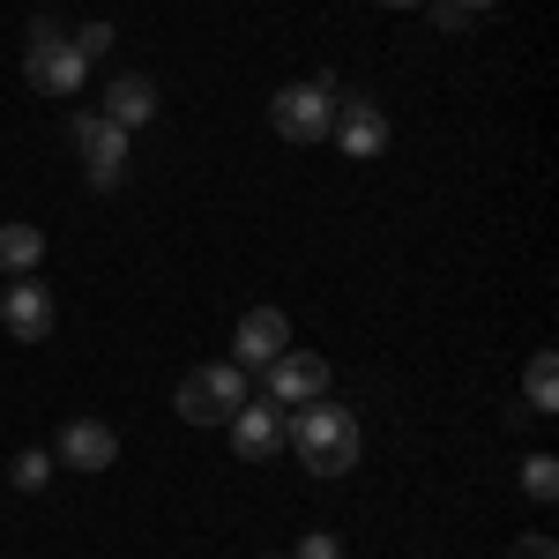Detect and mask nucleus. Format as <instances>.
I'll return each mask as SVG.
<instances>
[{"instance_id":"obj_3","label":"nucleus","mask_w":559,"mask_h":559,"mask_svg":"<svg viewBox=\"0 0 559 559\" xmlns=\"http://www.w3.org/2000/svg\"><path fill=\"white\" fill-rule=\"evenodd\" d=\"M269 128L284 134V142H299V150L329 142V128H336V83H329V75H313V83H284V90H276V105H269Z\"/></svg>"},{"instance_id":"obj_22","label":"nucleus","mask_w":559,"mask_h":559,"mask_svg":"<svg viewBox=\"0 0 559 559\" xmlns=\"http://www.w3.org/2000/svg\"><path fill=\"white\" fill-rule=\"evenodd\" d=\"M373 8H426V0H373Z\"/></svg>"},{"instance_id":"obj_17","label":"nucleus","mask_w":559,"mask_h":559,"mask_svg":"<svg viewBox=\"0 0 559 559\" xmlns=\"http://www.w3.org/2000/svg\"><path fill=\"white\" fill-rule=\"evenodd\" d=\"M292 559H344V537L313 530V537H299V552H292Z\"/></svg>"},{"instance_id":"obj_21","label":"nucleus","mask_w":559,"mask_h":559,"mask_svg":"<svg viewBox=\"0 0 559 559\" xmlns=\"http://www.w3.org/2000/svg\"><path fill=\"white\" fill-rule=\"evenodd\" d=\"M448 8H463V15H477V8H492V0H448Z\"/></svg>"},{"instance_id":"obj_6","label":"nucleus","mask_w":559,"mask_h":559,"mask_svg":"<svg viewBox=\"0 0 559 559\" xmlns=\"http://www.w3.org/2000/svg\"><path fill=\"white\" fill-rule=\"evenodd\" d=\"M75 150L90 165V187H120L128 179V128H112L105 112H75Z\"/></svg>"},{"instance_id":"obj_15","label":"nucleus","mask_w":559,"mask_h":559,"mask_svg":"<svg viewBox=\"0 0 559 559\" xmlns=\"http://www.w3.org/2000/svg\"><path fill=\"white\" fill-rule=\"evenodd\" d=\"M522 492H530L537 508H552L559 500V455H530V463H522Z\"/></svg>"},{"instance_id":"obj_12","label":"nucleus","mask_w":559,"mask_h":559,"mask_svg":"<svg viewBox=\"0 0 559 559\" xmlns=\"http://www.w3.org/2000/svg\"><path fill=\"white\" fill-rule=\"evenodd\" d=\"M112 128H150L157 120V83L150 75H112V90H105V105H97Z\"/></svg>"},{"instance_id":"obj_13","label":"nucleus","mask_w":559,"mask_h":559,"mask_svg":"<svg viewBox=\"0 0 559 559\" xmlns=\"http://www.w3.org/2000/svg\"><path fill=\"white\" fill-rule=\"evenodd\" d=\"M45 231L38 224H0V276H38Z\"/></svg>"},{"instance_id":"obj_1","label":"nucleus","mask_w":559,"mask_h":559,"mask_svg":"<svg viewBox=\"0 0 559 559\" xmlns=\"http://www.w3.org/2000/svg\"><path fill=\"white\" fill-rule=\"evenodd\" d=\"M284 440H292V455H299L313 477L358 471V418H350L336 395H313V403H299V411H292V426H284Z\"/></svg>"},{"instance_id":"obj_7","label":"nucleus","mask_w":559,"mask_h":559,"mask_svg":"<svg viewBox=\"0 0 559 559\" xmlns=\"http://www.w3.org/2000/svg\"><path fill=\"white\" fill-rule=\"evenodd\" d=\"M0 329H8L15 344H45V336H52V292H45L38 276H8V292H0Z\"/></svg>"},{"instance_id":"obj_16","label":"nucleus","mask_w":559,"mask_h":559,"mask_svg":"<svg viewBox=\"0 0 559 559\" xmlns=\"http://www.w3.org/2000/svg\"><path fill=\"white\" fill-rule=\"evenodd\" d=\"M45 477H52V455H38V448H23V455L8 463V485H15V492H45Z\"/></svg>"},{"instance_id":"obj_5","label":"nucleus","mask_w":559,"mask_h":559,"mask_svg":"<svg viewBox=\"0 0 559 559\" xmlns=\"http://www.w3.org/2000/svg\"><path fill=\"white\" fill-rule=\"evenodd\" d=\"M329 395V358L321 350H276L261 366V403H313Z\"/></svg>"},{"instance_id":"obj_4","label":"nucleus","mask_w":559,"mask_h":559,"mask_svg":"<svg viewBox=\"0 0 559 559\" xmlns=\"http://www.w3.org/2000/svg\"><path fill=\"white\" fill-rule=\"evenodd\" d=\"M179 418L187 426H224L239 403H247V366H194L187 381H179Z\"/></svg>"},{"instance_id":"obj_9","label":"nucleus","mask_w":559,"mask_h":559,"mask_svg":"<svg viewBox=\"0 0 559 559\" xmlns=\"http://www.w3.org/2000/svg\"><path fill=\"white\" fill-rule=\"evenodd\" d=\"M224 432H231V455H239V463H269V455L284 448V418H276V403H239V411L224 418Z\"/></svg>"},{"instance_id":"obj_19","label":"nucleus","mask_w":559,"mask_h":559,"mask_svg":"<svg viewBox=\"0 0 559 559\" xmlns=\"http://www.w3.org/2000/svg\"><path fill=\"white\" fill-rule=\"evenodd\" d=\"M508 559H559V545L545 537V530H530V537H515V552Z\"/></svg>"},{"instance_id":"obj_14","label":"nucleus","mask_w":559,"mask_h":559,"mask_svg":"<svg viewBox=\"0 0 559 559\" xmlns=\"http://www.w3.org/2000/svg\"><path fill=\"white\" fill-rule=\"evenodd\" d=\"M522 403L545 411V418L559 411V358L552 350H530V366H522Z\"/></svg>"},{"instance_id":"obj_11","label":"nucleus","mask_w":559,"mask_h":559,"mask_svg":"<svg viewBox=\"0 0 559 559\" xmlns=\"http://www.w3.org/2000/svg\"><path fill=\"white\" fill-rule=\"evenodd\" d=\"M231 366H269L276 350H292V321L276 313V306H254V313H239V336H231Z\"/></svg>"},{"instance_id":"obj_18","label":"nucleus","mask_w":559,"mask_h":559,"mask_svg":"<svg viewBox=\"0 0 559 559\" xmlns=\"http://www.w3.org/2000/svg\"><path fill=\"white\" fill-rule=\"evenodd\" d=\"M75 45H83V60L112 52V23H83V31H75Z\"/></svg>"},{"instance_id":"obj_10","label":"nucleus","mask_w":559,"mask_h":559,"mask_svg":"<svg viewBox=\"0 0 559 559\" xmlns=\"http://www.w3.org/2000/svg\"><path fill=\"white\" fill-rule=\"evenodd\" d=\"M329 134L344 142V157H358V165H373V157L388 150V120H381V105H373V97H344Z\"/></svg>"},{"instance_id":"obj_23","label":"nucleus","mask_w":559,"mask_h":559,"mask_svg":"<svg viewBox=\"0 0 559 559\" xmlns=\"http://www.w3.org/2000/svg\"><path fill=\"white\" fill-rule=\"evenodd\" d=\"M0 292H8V276H0Z\"/></svg>"},{"instance_id":"obj_2","label":"nucleus","mask_w":559,"mask_h":559,"mask_svg":"<svg viewBox=\"0 0 559 559\" xmlns=\"http://www.w3.org/2000/svg\"><path fill=\"white\" fill-rule=\"evenodd\" d=\"M23 75H31V90H38V97H75V90H83V75H90L75 31H60L52 15H38V23H31V45H23Z\"/></svg>"},{"instance_id":"obj_20","label":"nucleus","mask_w":559,"mask_h":559,"mask_svg":"<svg viewBox=\"0 0 559 559\" xmlns=\"http://www.w3.org/2000/svg\"><path fill=\"white\" fill-rule=\"evenodd\" d=\"M426 15H432V31H471V15L448 8V0H426Z\"/></svg>"},{"instance_id":"obj_8","label":"nucleus","mask_w":559,"mask_h":559,"mask_svg":"<svg viewBox=\"0 0 559 559\" xmlns=\"http://www.w3.org/2000/svg\"><path fill=\"white\" fill-rule=\"evenodd\" d=\"M52 463H68V471H112L120 463V432L112 426H97V418H68L60 426V448H52Z\"/></svg>"}]
</instances>
